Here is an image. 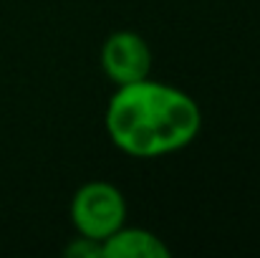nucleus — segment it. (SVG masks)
Instances as JSON below:
<instances>
[{
    "label": "nucleus",
    "instance_id": "3",
    "mask_svg": "<svg viewBox=\"0 0 260 258\" xmlns=\"http://www.w3.org/2000/svg\"><path fill=\"white\" fill-rule=\"evenodd\" d=\"M101 69L116 86L142 81L152 74V51L134 31H114L101 46Z\"/></svg>",
    "mask_w": 260,
    "mask_h": 258
},
{
    "label": "nucleus",
    "instance_id": "1",
    "mask_svg": "<svg viewBox=\"0 0 260 258\" xmlns=\"http://www.w3.org/2000/svg\"><path fill=\"white\" fill-rule=\"evenodd\" d=\"M104 127L116 150L152 160L192 145L202 129V111L187 91L147 76L116 86Z\"/></svg>",
    "mask_w": 260,
    "mask_h": 258
},
{
    "label": "nucleus",
    "instance_id": "2",
    "mask_svg": "<svg viewBox=\"0 0 260 258\" xmlns=\"http://www.w3.org/2000/svg\"><path fill=\"white\" fill-rule=\"evenodd\" d=\"M126 220V200L111 182L93 180L76 190L71 200V223L79 236L93 241L109 238Z\"/></svg>",
    "mask_w": 260,
    "mask_h": 258
},
{
    "label": "nucleus",
    "instance_id": "5",
    "mask_svg": "<svg viewBox=\"0 0 260 258\" xmlns=\"http://www.w3.org/2000/svg\"><path fill=\"white\" fill-rule=\"evenodd\" d=\"M63 253L69 258H101V241H93V238H86V236H76L66 248Z\"/></svg>",
    "mask_w": 260,
    "mask_h": 258
},
{
    "label": "nucleus",
    "instance_id": "4",
    "mask_svg": "<svg viewBox=\"0 0 260 258\" xmlns=\"http://www.w3.org/2000/svg\"><path fill=\"white\" fill-rule=\"evenodd\" d=\"M167 243L147 228H116L101 241V258H167Z\"/></svg>",
    "mask_w": 260,
    "mask_h": 258
}]
</instances>
